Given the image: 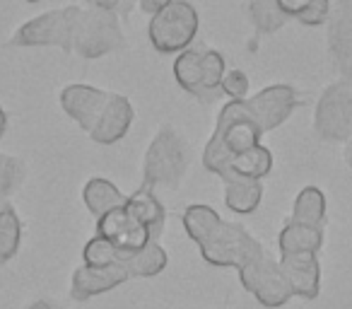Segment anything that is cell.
<instances>
[{
	"label": "cell",
	"instance_id": "8fae6325",
	"mask_svg": "<svg viewBox=\"0 0 352 309\" xmlns=\"http://www.w3.org/2000/svg\"><path fill=\"white\" fill-rule=\"evenodd\" d=\"M97 235L104 237L107 242H111L121 254L140 251L142 246H147L152 242L147 227L126 206L97 217Z\"/></svg>",
	"mask_w": 352,
	"mask_h": 309
},
{
	"label": "cell",
	"instance_id": "1f68e13d",
	"mask_svg": "<svg viewBox=\"0 0 352 309\" xmlns=\"http://www.w3.org/2000/svg\"><path fill=\"white\" fill-rule=\"evenodd\" d=\"M309 3H311V0H278L280 10H283V15L287 17V20H299V17L307 12Z\"/></svg>",
	"mask_w": 352,
	"mask_h": 309
},
{
	"label": "cell",
	"instance_id": "2e32d148",
	"mask_svg": "<svg viewBox=\"0 0 352 309\" xmlns=\"http://www.w3.org/2000/svg\"><path fill=\"white\" fill-rule=\"evenodd\" d=\"M126 208L147 227L152 242H160L162 232H164V222H166V213L162 201L155 196V191L147 187H140L135 193H131L126 201Z\"/></svg>",
	"mask_w": 352,
	"mask_h": 309
},
{
	"label": "cell",
	"instance_id": "e0dca14e",
	"mask_svg": "<svg viewBox=\"0 0 352 309\" xmlns=\"http://www.w3.org/2000/svg\"><path fill=\"white\" fill-rule=\"evenodd\" d=\"M280 256L287 254H316L323 246V227L299 225L289 220L278 237Z\"/></svg>",
	"mask_w": 352,
	"mask_h": 309
},
{
	"label": "cell",
	"instance_id": "30bf717a",
	"mask_svg": "<svg viewBox=\"0 0 352 309\" xmlns=\"http://www.w3.org/2000/svg\"><path fill=\"white\" fill-rule=\"evenodd\" d=\"M244 102L261 133H268L292 116L297 109V92L289 85H270L254 97H246Z\"/></svg>",
	"mask_w": 352,
	"mask_h": 309
},
{
	"label": "cell",
	"instance_id": "ba28073f",
	"mask_svg": "<svg viewBox=\"0 0 352 309\" xmlns=\"http://www.w3.org/2000/svg\"><path fill=\"white\" fill-rule=\"evenodd\" d=\"M239 280L246 292H251L268 309L285 307L289 302V297H292L287 280H285L283 270H280L278 259H273L265 249L261 254H256L249 264L241 266Z\"/></svg>",
	"mask_w": 352,
	"mask_h": 309
},
{
	"label": "cell",
	"instance_id": "d590c367",
	"mask_svg": "<svg viewBox=\"0 0 352 309\" xmlns=\"http://www.w3.org/2000/svg\"><path fill=\"white\" fill-rule=\"evenodd\" d=\"M347 160H350V167H352V138H350V145H347Z\"/></svg>",
	"mask_w": 352,
	"mask_h": 309
},
{
	"label": "cell",
	"instance_id": "d4e9b609",
	"mask_svg": "<svg viewBox=\"0 0 352 309\" xmlns=\"http://www.w3.org/2000/svg\"><path fill=\"white\" fill-rule=\"evenodd\" d=\"M225 58L220 51H203L201 56V85L203 102H212L222 94V78H225Z\"/></svg>",
	"mask_w": 352,
	"mask_h": 309
},
{
	"label": "cell",
	"instance_id": "5bb4252c",
	"mask_svg": "<svg viewBox=\"0 0 352 309\" xmlns=\"http://www.w3.org/2000/svg\"><path fill=\"white\" fill-rule=\"evenodd\" d=\"M287 288L294 297L316 299L321 288V266L316 254H287L278 259Z\"/></svg>",
	"mask_w": 352,
	"mask_h": 309
},
{
	"label": "cell",
	"instance_id": "3957f363",
	"mask_svg": "<svg viewBox=\"0 0 352 309\" xmlns=\"http://www.w3.org/2000/svg\"><path fill=\"white\" fill-rule=\"evenodd\" d=\"M188 145L174 128H160L152 138L142 162V187L176 189L188 169Z\"/></svg>",
	"mask_w": 352,
	"mask_h": 309
},
{
	"label": "cell",
	"instance_id": "484cf974",
	"mask_svg": "<svg viewBox=\"0 0 352 309\" xmlns=\"http://www.w3.org/2000/svg\"><path fill=\"white\" fill-rule=\"evenodd\" d=\"M249 20L261 34H273L287 22L278 0H249Z\"/></svg>",
	"mask_w": 352,
	"mask_h": 309
},
{
	"label": "cell",
	"instance_id": "4dcf8cb0",
	"mask_svg": "<svg viewBox=\"0 0 352 309\" xmlns=\"http://www.w3.org/2000/svg\"><path fill=\"white\" fill-rule=\"evenodd\" d=\"M87 8H97V10H109V12H116L118 17L128 15L131 8L135 6L138 0H85Z\"/></svg>",
	"mask_w": 352,
	"mask_h": 309
},
{
	"label": "cell",
	"instance_id": "5b68a950",
	"mask_svg": "<svg viewBox=\"0 0 352 309\" xmlns=\"http://www.w3.org/2000/svg\"><path fill=\"white\" fill-rule=\"evenodd\" d=\"M201 17L196 8L186 0H171L169 6L155 12L147 27L150 44L160 54H176V51H186V46L196 39Z\"/></svg>",
	"mask_w": 352,
	"mask_h": 309
},
{
	"label": "cell",
	"instance_id": "603a6c76",
	"mask_svg": "<svg viewBox=\"0 0 352 309\" xmlns=\"http://www.w3.org/2000/svg\"><path fill=\"white\" fill-rule=\"evenodd\" d=\"M201 56L203 51L186 49L176 56L174 61V78L188 94L203 102V85H201Z\"/></svg>",
	"mask_w": 352,
	"mask_h": 309
},
{
	"label": "cell",
	"instance_id": "7a4b0ae2",
	"mask_svg": "<svg viewBox=\"0 0 352 309\" xmlns=\"http://www.w3.org/2000/svg\"><path fill=\"white\" fill-rule=\"evenodd\" d=\"M261 128L246 109V102H230L220 109L215 133L203 150V167L217 174L222 182H232V160L261 145Z\"/></svg>",
	"mask_w": 352,
	"mask_h": 309
},
{
	"label": "cell",
	"instance_id": "7c38bea8",
	"mask_svg": "<svg viewBox=\"0 0 352 309\" xmlns=\"http://www.w3.org/2000/svg\"><path fill=\"white\" fill-rule=\"evenodd\" d=\"M109 94L111 92H104L92 85H68L60 89V107L89 136L107 107Z\"/></svg>",
	"mask_w": 352,
	"mask_h": 309
},
{
	"label": "cell",
	"instance_id": "ffe728a7",
	"mask_svg": "<svg viewBox=\"0 0 352 309\" xmlns=\"http://www.w3.org/2000/svg\"><path fill=\"white\" fill-rule=\"evenodd\" d=\"M292 222L323 227V222H326V196H323L321 189L304 187L302 191L297 193L294 206H292Z\"/></svg>",
	"mask_w": 352,
	"mask_h": 309
},
{
	"label": "cell",
	"instance_id": "ac0fdd59",
	"mask_svg": "<svg viewBox=\"0 0 352 309\" xmlns=\"http://www.w3.org/2000/svg\"><path fill=\"white\" fill-rule=\"evenodd\" d=\"M82 198H85L87 211L92 213L94 217H102V215H107L109 211L123 208L128 201V196L118 191L116 184H111L109 179H102V177H94L85 184Z\"/></svg>",
	"mask_w": 352,
	"mask_h": 309
},
{
	"label": "cell",
	"instance_id": "8992f818",
	"mask_svg": "<svg viewBox=\"0 0 352 309\" xmlns=\"http://www.w3.org/2000/svg\"><path fill=\"white\" fill-rule=\"evenodd\" d=\"M314 131L331 142L352 138V83L338 80L321 92L314 111Z\"/></svg>",
	"mask_w": 352,
	"mask_h": 309
},
{
	"label": "cell",
	"instance_id": "9a60e30c",
	"mask_svg": "<svg viewBox=\"0 0 352 309\" xmlns=\"http://www.w3.org/2000/svg\"><path fill=\"white\" fill-rule=\"evenodd\" d=\"M133 118H135V109L128 102V97L111 92L102 116H99L97 126L89 133V138H92L94 142H99V145H113V142H118L121 138H126Z\"/></svg>",
	"mask_w": 352,
	"mask_h": 309
},
{
	"label": "cell",
	"instance_id": "4fadbf2b",
	"mask_svg": "<svg viewBox=\"0 0 352 309\" xmlns=\"http://www.w3.org/2000/svg\"><path fill=\"white\" fill-rule=\"evenodd\" d=\"M126 280H131L128 270L123 268V264L116 266H80L73 273V283H70V295L75 302H87V299L97 297V295L111 292L118 285H123Z\"/></svg>",
	"mask_w": 352,
	"mask_h": 309
},
{
	"label": "cell",
	"instance_id": "7402d4cb",
	"mask_svg": "<svg viewBox=\"0 0 352 309\" xmlns=\"http://www.w3.org/2000/svg\"><path fill=\"white\" fill-rule=\"evenodd\" d=\"M230 169H232V182L234 179H254V182H261L273 169V155H270L268 147L256 145L254 150L232 160Z\"/></svg>",
	"mask_w": 352,
	"mask_h": 309
},
{
	"label": "cell",
	"instance_id": "8d00e7d4",
	"mask_svg": "<svg viewBox=\"0 0 352 309\" xmlns=\"http://www.w3.org/2000/svg\"><path fill=\"white\" fill-rule=\"evenodd\" d=\"M27 3H39V0H27Z\"/></svg>",
	"mask_w": 352,
	"mask_h": 309
},
{
	"label": "cell",
	"instance_id": "836d02e7",
	"mask_svg": "<svg viewBox=\"0 0 352 309\" xmlns=\"http://www.w3.org/2000/svg\"><path fill=\"white\" fill-rule=\"evenodd\" d=\"M27 309H58L54 302H49V299H36V302H32Z\"/></svg>",
	"mask_w": 352,
	"mask_h": 309
},
{
	"label": "cell",
	"instance_id": "f546056e",
	"mask_svg": "<svg viewBox=\"0 0 352 309\" xmlns=\"http://www.w3.org/2000/svg\"><path fill=\"white\" fill-rule=\"evenodd\" d=\"M328 15H331V0H311L302 17L297 22L307 27H318L323 22H328Z\"/></svg>",
	"mask_w": 352,
	"mask_h": 309
},
{
	"label": "cell",
	"instance_id": "f1b7e54d",
	"mask_svg": "<svg viewBox=\"0 0 352 309\" xmlns=\"http://www.w3.org/2000/svg\"><path fill=\"white\" fill-rule=\"evenodd\" d=\"M249 92V78L244 70H227L222 78V94L232 97L234 102H244Z\"/></svg>",
	"mask_w": 352,
	"mask_h": 309
},
{
	"label": "cell",
	"instance_id": "9c48e42d",
	"mask_svg": "<svg viewBox=\"0 0 352 309\" xmlns=\"http://www.w3.org/2000/svg\"><path fill=\"white\" fill-rule=\"evenodd\" d=\"M328 58L340 80L352 78V0H336L328 15Z\"/></svg>",
	"mask_w": 352,
	"mask_h": 309
},
{
	"label": "cell",
	"instance_id": "52a82bcc",
	"mask_svg": "<svg viewBox=\"0 0 352 309\" xmlns=\"http://www.w3.org/2000/svg\"><path fill=\"white\" fill-rule=\"evenodd\" d=\"M80 15L78 6H65L58 10H49L25 22L12 34V46H58L63 51H73V30Z\"/></svg>",
	"mask_w": 352,
	"mask_h": 309
},
{
	"label": "cell",
	"instance_id": "277c9868",
	"mask_svg": "<svg viewBox=\"0 0 352 309\" xmlns=\"http://www.w3.org/2000/svg\"><path fill=\"white\" fill-rule=\"evenodd\" d=\"M123 32L118 15L97 8H80L73 30V54L85 61L104 58L121 46Z\"/></svg>",
	"mask_w": 352,
	"mask_h": 309
},
{
	"label": "cell",
	"instance_id": "e575fe53",
	"mask_svg": "<svg viewBox=\"0 0 352 309\" xmlns=\"http://www.w3.org/2000/svg\"><path fill=\"white\" fill-rule=\"evenodd\" d=\"M6 131H8V114L3 111V107H0V138L6 136Z\"/></svg>",
	"mask_w": 352,
	"mask_h": 309
},
{
	"label": "cell",
	"instance_id": "6da1fadb",
	"mask_svg": "<svg viewBox=\"0 0 352 309\" xmlns=\"http://www.w3.org/2000/svg\"><path fill=\"white\" fill-rule=\"evenodd\" d=\"M184 230L196 242L201 256L217 268H236L249 264L263 246L236 222L222 220L215 208L196 203L184 211Z\"/></svg>",
	"mask_w": 352,
	"mask_h": 309
},
{
	"label": "cell",
	"instance_id": "d6986e66",
	"mask_svg": "<svg viewBox=\"0 0 352 309\" xmlns=\"http://www.w3.org/2000/svg\"><path fill=\"white\" fill-rule=\"evenodd\" d=\"M123 268L128 270L131 278H152V275H160L166 268L169 259H166V251L162 249L160 242H150L147 246H142L140 251H133V254L121 256Z\"/></svg>",
	"mask_w": 352,
	"mask_h": 309
},
{
	"label": "cell",
	"instance_id": "83f0119b",
	"mask_svg": "<svg viewBox=\"0 0 352 309\" xmlns=\"http://www.w3.org/2000/svg\"><path fill=\"white\" fill-rule=\"evenodd\" d=\"M121 251L107 242L104 237L94 235L92 239L85 244L82 249V264L85 266H97V268H104V266H116L121 264Z\"/></svg>",
	"mask_w": 352,
	"mask_h": 309
},
{
	"label": "cell",
	"instance_id": "4316f807",
	"mask_svg": "<svg viewBox=\"0 0 352 309\" xmlns=\"http://www.w3.org/2000/svg\"><path fill=\"white\" fill-rule=\"evenodd\" d=\"M25 177H27L25 162L20 158H15V155H3L0 152V201L10 198L25 184Z\"/></svg>",
	"mask_w": 352,
	"mask_h": 309
},
{
	"label": "cell",
	"instance_id": "d6a6232c",
	"mask_svg": "<svg viewBox=\"0 0 352 309\" xmlns=\"http://www.w3.org/2000/svg\"><path fill=\"white\" fill-rule=\"evenodd\" d=\"M140 3V10L147 12V15H155V12H160L162 8H166L171 3V0H138Z\"/></svg>",
	"mask_w": 352,
	"mask_h": 309
},
{
	"label": "cell",
	"instance_id": "cb8c5ba5",
	"mask_svg": "<svg viewBox=\"0 0 352 309\" xmlns=\"http://www.w3.org/2000/svg\"><path fill=\"white\" fill-rule=\"evenodd\" d=\"M22 244V220L12 206L0 208V266L12 261Z\"/></svg>",
	"mask_w": 352,
	"mask_h": 309
},
{
	"label": "cell",
	"instance_id": "44dd1931",
	"mask_svg": "<svg viewBox=\"0 0 352 309\" xmlns=\"http://www.w3.org/2000/svg\"><path fill=\"white\" fill-rule=\"evenodd\" d=\"M263 198V189L261 182L254 179H234V182H225V203L232 213L239 215H249L261 206Z\"/></svg>",
	"mask_w": 352,
	"mask_h": 309
}]
</instances>
